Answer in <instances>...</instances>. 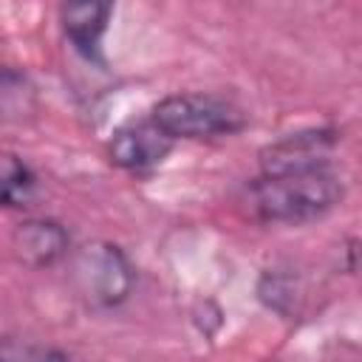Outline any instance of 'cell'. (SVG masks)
I'll return each mask as SVG.
<instances>
[{
  "mask_svg": "<svg viewBox=\"0 0 362 362\" xmlns=\"http://www.w3.org/2000/svg\"><path fill=\"white\" fill-rule=\"evenodd\" d=\"M68 286L90 311L119 308L136 288V266L110 240H90L68 255Z\"/></svg>",
  "mask_w": 362,
  "mask_h": 362,
  "instance_id": "7a4b0ae2",
  "label": "cell"
},
{
  "mask_svg": "<svg viewBox=\"0 0 362 362\" xmlns=\"http://www.w3.org/2000/svg\"><path fill=\"white\" fill-rule=\"evenodd\" d=\"M113 6L102 0H71L59 6V28L68 45L85 59L105 65L102 59V37L107 31Z\"/></svg>",
  "mask_w": 362,
  "mask_h": 362,
  "instance_id": "8992f818",
  "label": "cell"
},
{
  "mask_svg": "<svg viewBox=\"0 0 362 362\" xmlns=\"http://www.w3.org/2000/svg\"><path fill=\"white\" fill-rule=\"evenodd\" d=\"M150 119L175 141L229 139L249 124V116L238 102L204 90H184L158 99L150 110Z\"/></svg>",
  "mask_w": 362,
  "mask_h": 362,
  "instance_id": "3957f363",
  "label": "cell"
},
{
  "mask_svg": "<svg viewBox=\"0 0 362 362\" xmlns=\"http://www.w3.org/2000/svg\"><path fill=\"white\" fill-rule=\"evenodd\" d=\"M0 362H71V356L54 345H34L6 337L0 348Z\"/></svg>",
  "mask_w": 362,
  "mask_h": 362,
  "instance_id": "ba28073f",
  "label": "cell"
},
{
  "mask_svg": "<svg viewBox=\"0 0 362 362\" xmlns=\"http://www.w3.org/2000/svg\"><path fill=\"white\" fill-rule=\"evenodd\" d=\"M175 147V139L167 136L150 116L139 119V122H127L122 124L110 141H107V158L113 167L124 170V173H136L144 175L150 170H156Z\"/></svg>",
  "mask_w": 362,
  "mask_h": 362,
  "instance_id": "277c9868",
  "label": "cell"
},
{
  "mask_svg": "<svg viewBox=\"0 0 362 362\" xmlns=\"http://www.w3.org/2000/svg\"><path fill=\"white\" fill-rule=\"evenodd\" d=\"M40 189L37 173L20 156L8 153L3 158V206L6 209H25L34 204Z\"/></svg>",
  "mask_w": 362,
  "mask_h": 362,
  "instance_id": "52a82bcc",
  "label": "cell"
},
{
  "mask_svg": "<svg viewBox=\"0 0 362 362\" xmlns=\"http://www.w3.org/2000/svg\"><path fill=\"white\" fill-rule=\"evenodd\" d=\"M11 257L28 269H48L68 257L71 232L54 218H23L8 238Z\"/></svg>",
  "mask_w": 362,
  "mask_h": 362,
  "instance_id": "5b68a950",
  "label": "cell"
},
{
  "mask_svg": "<svg viewBox=\"0 0 362 362\" xmlns=\"http://www.w3.org/2000/svg\"><path fill=\"white\" fill-rule=\"evenodd\" d=\"M345 195L331 158L266 164L238 192V206L257 223H308L328 215Z\"/></svg>",
  "mask_w": 362,
  "mask_h": 362,
  "instance_id": "6da1fadb",
  "label": "cell"
}]
</instances>
